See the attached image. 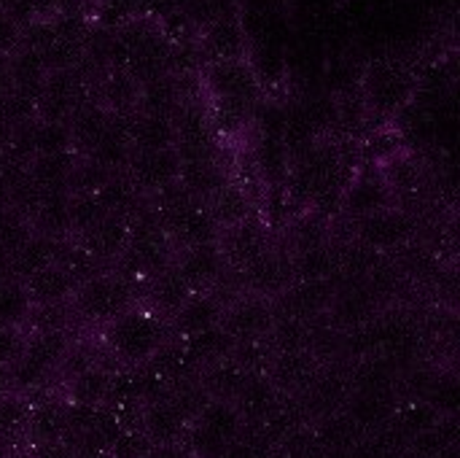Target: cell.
I'll return each mask as SVG.
<instances>
[{"label":"cell","instance_id":"6da1fadb","mask_svg":"<svg viewBox=\"0 0 460 458\" xmlns=\"http://www.w3.org/2000/svg\"><path fill=\"white\" fill-rule=\"evenodd\" d=\"M170 337L167 319L146 305H132L127 313L102 327V351L113 359V367H140Z\"/></svg>","mask_w":460,"mask_h":458},{"label":"cell","instance_id":"7a4b0ae2","mask_svg":"<svg viewBox=\"0 0 460 458\" xmlns=\"http://www.w3.org/2000/svg\"><path fill=\"white\" fill-rule=\"evenodd\" d=\"M132 305H137V292L116 270H102L100 275L84 281L81 286H75L70 297L73 316L100 329L113 319H119L121 313H127Z\"/></svg>","mask_w":460,"mask_h":458},{"label":"cell","instance_id":"3957f363","mask_svg":"<svg viewBox=\"0 0 460 458\" xmlns=\"http://www.w3.org/2000/svg\"><path fill=\"white\" fill-rule=\"evenodd\" d=\"M243 429H245V421L232 402L210 400L191 418L181 443L197 458H218L232 443L240 440Z\"/></svg>","mask_w":460,"mask_h":458},{"label":"cell","instance_id":"277c9868","mask_svg":"<svg viewBox=\"0 0 460 458\" xmlns=\"http://www.w3.org/2000/svg\"><path fill=\"white\" fill-rule=\"evenodd\" d=\"M353 227H356L353 238L364 248L377 251V254H391V251L410 246V240L415 238V229H418V221L404 208L394 205V208L353 219Z\"/></svg>","mask_w":460,"mask_h":458},{"label":"cell","instance_id":"5b68a950","mask_svg":"<svg viewBox=\"0 0 460 458\" xmlns=\"http://www.w3.org/2000/svg\"><path fill=\"white\" fill-rule=\"evenodd\" d=\"M275 327V308L270 300L256 294H240L226 302L221 316V329L234 343H256L267 340Z\"/></svg>","mask_w":460,"mask_h":458},{"label":"cell","instance_id":"8992f818","mask_svg":"<svg viewBox=\"0 0 460 458\" xmlns=\"http://www.w3.org/2000/svg\"><path fill=\"white\" fill-rule=\"evenodd\" d=\"M183 157L178 146L170 148H132L127 162V175L143 194H156L181 178Z\"/></svg>","mask_w":460,"mask_h":458},{"label":"cell","instance_id":"52a82bcc","mask_svg":"<svg viewBox=\"0 0 460 458\" xmlns=\"http://www.w3.org/2000/svg\"><path fill=\"white\" fill-rule=\"evenodd\" d=\"M218 248H221V256L229 270H245L253 259H259L264 251L272 248L270 229L256 216H251L243 224L221 229Z\"/></svg>","mask_w":460,"mask_h":458},{"label":"cell","instance_id":"ba28073f","mask_svg":"<svg viewBox=\"0 0 460 458\" xmlns=\"http://www.w3.org/2000/svg\"><path fill=\"white\" fill-rule=\"evenodd\" d=\"M172 265H175L178 275L183 278V283L189 286L191 294L213 292L218 286V281L224 278V273H226V262L221 256L218 243L175 251Z\"/></svg>","mask_w":460,"mask_h":458},{"label":"cell","instance_id":"9c48e42d","mask_svg":"<svg viewBox=\"0 0 460 458\" xmlns=\"http://www.w3.org/2000/svg\"><path fill=\"white\" fill-rule=\"evenodd\" d=\"M224 297L216 294V292H199V294H191L170 319H167V327H170V335L175 340H186L197 332H205L210 327H218L221 324V316H224Z\"/></svg>","mask_w":460,"mask_h":458},{"label":"cell","instance_id":"30bf717a","mask_svg":"<svg viewBox=\"0 0 460 458\" xmlns=\"http://www.w3.org/2000/svg\"><path fill=\"white\" fill-rule=\"evenodd\" d=\"M323 364L310 351H291V354H272L264 375L283 397H299Z\"/></svg>","mask_w":460,"mask_h":458},{"label":"cell","instance_id":"8fae6325","mask_svg":"<svg viewBox=\"0 0 460 458\" xmlns=\"http://www.w3.org/2000/svg\"><path fill=\"white\" fill-rule=\"evenodd\" d=\"M65 432H67V400L65 397L30 400V418L24 429V440L30 445L59 443L65 440Z\"/></svg>","mask_w":460,"mask_h":458},{"label":"cell","instance_id":"7c38bea8","mask_svg":"<svg viewBox=\"0 0 460 458\" xmlns=\"http://www.w3.org/2000/svg\"><path fill=\"white\" fill-rule=\"evenodd\" d=\"M127 238H129V221L116 216V213H108L102 221H97L86 232L75 235L73 240L108 267V265H113L124 254Z\"/></svg>","mask_w":460,"mask_h":458},{"label":"cell","instance_id":"4fadbf2b","mask_svg":"<svg viewBox=\"0 0 460 458\" xmlns=\"http://www.w3.org/2000/svg\"><path fill=\"white\" fill-rule=\"evenodd\" d=\"M394 205H396V194L388 186V181H383V178L350 181L342 192V200H340L342 213L350 219H361V216H369V213H377V211H385Z\"/></svg>","mask_w":460,"mask_h":458},{"label":"cell","instance_id":"5bb4252c","mask_svg":"<svg viewBox=\"0 0 460 458\" xmlns=\"http://www.w3.org/2000/svg\"><path fill=\"white\" fill-rule=\"evenodd\" d=\"M280 402H283V394L272 386V381L264 373H253L232 405L237 408V413L243 416L245 424H259V421L270 418Z\"/></svg>","mask_w":460,"mask_h":458},{"label":"cell","instance_id":"9a60e30c","mask_svg":"<svg viewBox=\"0 0 460 458\" xmlns=\"http://www.w3.org/2000/svg\"><path fill=\"white\" fill-rule=\"evenodd\" d=\"M310 429H313L315 443L326 454H332V451H356L367 440V432L345 410L315 418L310 424Z\"/></svg>","mask_w":460,"mask_h":458},{"label":"cell","instance_id":"2e32d148","mask_svg":"<svg viewBox=\"0 0 460 458\" xmlns=\"http://www.w3.org/2000/svg\"><path fill=\"white\" fill-rule=\"evenodd\" d=\"M208 211H210V216L216 219V224L221 227V229H229V227H234V224H243L245 219H251V216H256L253 213V200H251V194H248V186H243V184H237V181H226L208 202Z\"/></svg>","mask_w":460,"mask_h":458},{"label":"cell","instance_id":"e0dca14e","mask_svg":"<svg viewBox=\"0 0 460 458\" xmlns=\"http://www.w3.org/2000/svg\"><path fill=\"white\" fill-rule=\"evenodd\" d=\"M22 283H24L32 305H62V302H70V297L75 292L73 278L59 265H49V267L38 270L30 278H24Z\"/></svg>","mask_w":460,"mask_h":458},{"label":"cell","instance_id":"ac0fdd59","mask_svg":"<svg viewBox=\"0 0 460 458\" xmlns=\"http://www.w3.org/2000/svg\"><path fill=\"white\" fill-rule=\"evenodd\" d=\"M253 373H248L240 362H234L232 356H226L224 362L202 370L199 375V386L205 389V394L210 400H218V402H234V397L240 394V389L245 386V381L251 378Z\"/></svg>","mask_w":460,"mask_h":458},{"label":"cell","instance_id":"d6986e66","mask_svg":"<svg viewBox=\"0 0 460 458\" xmlns=\"http://www.w3.org/2000/svg\"><path fill=\"white\" fill-rule=\"evenodd\" d=\"M113 367L105 364H92L86 370H81L78 375L65 381V400L70 405H86V408H100L108 391V381H111Z\"/></svg>","mask_w":460,"mask_h":458},{"label":"cell","instance_id":"ffe728a7","mask_svg":"<svg viewBox=\"0 0 460 458\" xmlns=\"http://www.w3.org/2000/svg\"><path fill=\"white\" fill-rule=\"evenodd\" d=\"M181 343H183L186 354L191 356V362L199 370H208V367L224 362L234 351V340L221 329V324L218 327H210L205 332H197V335H191V337H186Z\"/></svg>","mask_w":460,"mask_h":458},{"label":"cell","instance_id":"44dd1931","mask_svg":"<svg viewBox=\"0 0 460 458\" xmlns=\"http://www.w3.org/2000/svg\"><path fill=\"white\" fill-rule=\"evenodd\" d=\"M57 246H59V240H54V238L32 235V238L11 256L13 278H16V281H24V278H30L32 273H38V270L54 265V259H57Z\"/></svg>","mask_w":460,"mask_h":458},{"label":"cell","instance_id":"7402d4cb","mask_svg":"<svg viewBox=\"0 0 460 458\" xmlns=\"http://www.w3.org/2000/svg\"><path fill=\"white\" fill-rule=\"evenodd\" d=\"M30 418V400L22 391H8L0 397V443H13L24 437Z\"/></svg>","mask_w":460,"mask_h":458},{"label":"cell","instance_id":"603a6c76","mask_svg":"<svg viewBox=\"0 0 460 458\" xmlns=\"http://www.w3.org/2000/svg\"><path fill=\"white\" fill-rule=\"evenodd\" d=\"M32 310L30 294L22 281L8 278L0 283V327H22Z\"/></svg>","mask_w":460,"mask_h":458},{"label":"cell","instance_id":"cb8c5ba5","mask_svg":"<svg viewBox=\"0 0 460 458\" xmlns=\"http://www.w3.org/2000/svg\"><path fill=\"white\" fill-rule=\"evenodd\" d=\"M108 216V211L100 205V200L94 194H70L67 200V219H70V235H81L89 227H94L97 221H102Z\"/></svg>","mask_w":460,"mask_h":458},{"label":"cell","instance_id":"d4e9b609","mask_svg":"<svg viewBox=\"0 0 460 458\" xmlns=\"http://www.w3.org/2000/svg\"><path fill=\"white\" fill-rule=\"evenodd\" d=\"M218 458H278V448L261 440L253 429H243L240 440L232 443Z\"/></svg>","mask_w":460,"mask_h":458},{"label":"cell","instance_id":"484cf974","mask_svg":"<svg viewBox=\"0 0 460 458\" xmlns=\"http://www.w3.org/2000/svg\"><path fill=\"white\" fill-rule=\"evenodd\" d=\"M151 440L146 437V432L140 427H129L121 432V437L113 443L111 458H143L151 451Z\"/></svg>","mask_w":460,"mask_h":458},{"label":"cell","instance_id":"4316f807","mask_svg":"<svg viewBox=\"0 0 460 458\" xmlns=\"http://www.w3.org/2000/svg\"><path fill=\"white\" fill-rule=\"evenodd\" d=\"M24 343L27 337L19 335V327H0V364L11 367L22 356Z\"/></svg>","mask_w":460,"mask_h":458},{"label":"cell","instance_id":"83f0119b","mask_svg":"<svg viewBox=\"0 0 460 458\" xmlns=\"http://www.w3.org/2000/svg\"><path fill=\"white\" fill-rule=\"evenodd\" d=\"M27 458H78L75 448L70 443H43V445H30Z\"/></svg>","mask_w":460,"mask_h":458},{"label":"cell","instance_id":"f1b7e54d","mask_svg":"<svg viewBox=\"0 0 460 458\" xmlns=\"http://www.w3.org/2000/svg\"><path fill=\"white\" fill-rule=\"evenodd\" d=\"M143 458H197L183 443H164V445H151V451Z\"/></svg>","mask_w":460,"mask_h":458},{"label":"cell","instance_id":"f546056e","mask_svg":"<svg viewBox=\"0 0 460 458\" xmlns=\"http://www.w3.org/2000/svg\"><path fill=\"white\" fill-rule=\"evenodd\" d=\"M8 278H13V270H11V256L0 251V283H3V281H8Z\"/></svg>","mask_w":460,"mask_h":458},{"label":"cell","instance_id":"4dcf8cb0","mask_svg":"<svg viewBox=\"0 0 460 458\" xmlns=\"http://www.w3.org/2000/svg\"><path fill=\"white\" fill-rule=\"evenodd\" d=\"M8 391H13L11 389V370L5 364H0V397L8 394Z\"/></svg>","mask_w":460,"mask_h":458},{"label":"cell","instance_id":"1f68e13d","mask_svg":"<svg viewBox=\"0 0 460 458\" xmlns=\"http://www.w3.org/2000/svg\"><path fill=\"white\" fill-rule=\"evenodd\" d=\"M0 458H8V456H0Z\"/></svg>","mask_w":460,"mask_h":458}]
</instances>
